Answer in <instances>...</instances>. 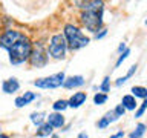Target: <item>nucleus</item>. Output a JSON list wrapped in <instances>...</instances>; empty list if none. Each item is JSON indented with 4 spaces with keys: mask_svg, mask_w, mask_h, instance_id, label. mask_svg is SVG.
Here are the masks:
<instances>
[{
    "mask_svg": "<svg viewBox=\"0 0 147 138\" xmlns=\"http://www.w3.org/2000/svg\"><path fill=\"white\" fill-rule=\"evenodd\" d=\"M63 35H64V39H66L67 49L72 51V52L86 48V46L90 43V37H87L84 32L81 31V28H78L77 25H74V23H66V25L63 26Z\"/></svg>",
    "mask_w": 147,
    "mask_h": 138,
    "instance_id": "obj_1",
    "label": "nucleus"
},
{
    "mask_svg": "<svg viewBox=\"0 0 147 138\" xmlns=\"http://www.w3.org/2000/svg\"><path fill=\"white\" fill-rule=\"evenodd\" d=\"M32 45H34V43H32V40L25 34L16 45L12 46L11 49L8 51V54H9V63H11L12 66H20V64L26 63L28 60H29V57H31Z\"/></svg>",
    "mask_w": 147,
    "mask_h": 138,
    "instance_id": "obj_2",
    "label": "nucleus"
},
{
    "mask_svg": "<svg viewBox=\"0 0 147 138\" xmlns=\"http://www.w3.org/2000/svg\"><path fill=\"white\" fill-rule=\"evenodd\" d=\"M103 14H104V6L90 9V11H81L80 12L81 26L86 28V31L92 32V34H96L100 29H103V25H104Z\"/></svg>",
    "mask_w": 147,
    "mask_h": 138,
    "instance_id": "obj_3",
    "label": "nucleus"
},
{
    "mask_svg": "<svg viewBox=\"0 0 147 138\" xmlns=\"http://www.w3.org/2000/svg\"><path fill=\"white\" fill-rule=\"evenodd\" d=\"M48 55L54 60H64L66 58V54H67V43H66V39H64L63 34H54L52 37L49 39V43H48Z\"/></svg>",
    "mask_w": 147,
    "mask_h": 138,
    "instance_id": "obj_4",
    "label": "nucleus"
},
{
    "mask_svg": "<svg viewBox=\"0 0 147 138\" xmlns=\"http://www.w3.org/2000/svg\"><path fill=\"white\" fill-rule=\"evenodd\" d=\"M64 78H66V74H64V71H61L48 77L37 78V80L32 81V85L38 87V89H58V87H63Z\"/></svg>",
    "mask_w": 147,
    "mask_h": 138,
    "instance_id": "obj_5",
    "label": "nucleus"
},
{
    "mask_svg": "<svg viewBox=\"0 0 147 138\" xmlns=\"http://www.w3.org/2000/svg\"><path fill=\"white\" fill-rule=\"evenodd\" d=\"M48 62H49V55H48V51H46L45 45L40 43V41H35L32 45V52H31V57L28 60V63L32 68H43L48 64Z\"/></svg>",
    "mask_w": 147,
    "mask_h": 138,
    "instance_id": "obj_6",
    "label": "nucleus"
},
{
    "mask_svg": "<svg viewBox=\"0 0 147 138\" xmlns=\"http://www.w3.org/2000/svg\"><path fill=\"white\" fill-rule=\"evenodd\" d=\"M23 35H25V32L17 31V29H12V28L5 29L3 32H0V48L9 51L18 40L22 39Z\"/></svg>",
    "mask_w": 147,
    "mask_h": 138,
    "instance_id": "obj_7",
    "label": "nucleus"
},
{
    "mask_svg": "<svg viewBox=\"0 0 147 138\" xmlns=\"http://www.w3.org/2000/svg\"><path fill=\"white\" fill-rule=\"evenodd\" d=\"M86 100H87V92H74L71 98L67 100V104L72 109H78L86 103Z\"/></svg>",
    "mask_w": 147,
    "mask_h": 138,
    "instance_id": "obj_8",
    "label": "nucleus"
},
{
    "mask_svg": "<svg viewBox=\"0 0 147 138\" xmlns=\"http://www.w3.org/2000/svg\"><path fill=\"white\" fill-rule=\"evenodd\" d=\"M46 123H48L49 126H52L54 129H61L64 124H66V120H64L63 114L51 112V114H48V117H46Z\"/></svg>",
    "mask_w": 147,
    "mask_h": 138,
    "instance_id": "obj_9",
    "label": "nucleus"
},
{
    "mask_svg": "<svg viewBox=\"0 0 147 138\" xmlns=\"http://www.w3.org/2000/svg\"><path fill=\"white\" fill-rule=\"evenodd\" d=\"M84 83H86V80L83 75H71V77L64 78L63 87L64 89H77V87H81Z\"/></svg>",
    "mask_w": 147,
    "mask_h": 138,
    "instance_id": "obj_10",
    "label": "nucleus"
},
{
    "mask_svg": "<svg viewBox=\"0 0 147 138\" xmlns=\"http://www.w3.org/2000/svg\"><path fill=\"white\" fill-rule=\"evenodd\" d=\"M18 89H20V81H18L16 77L6 78V80H3V83H2V91L5 94H16Z\"/></svg>",
    "mask_w": 147,
    "mask_h": 138,
    "instance_id": "obj_11",
    "label": "nucleus"
},
{
    "mask_svg": "<svg viewBox=\"0 0 147 138\" xmlns=\"http://www.w3.org/2000/svg\"><path fill=\"white\" fill-rule=\"evenodd\" d=\"M117 117H115V114H113V110H109V112H106L103 117H101L98 121H96V127L98 129H101V131H103V129H106V127H109L110 124L112 123H115L117 121Z\"/></svg>",
    "mask_w": 147,
    "mask_h": 138,
    "instance_id": "obj_12",
    "label": "nucleus"
},
{
    "mask_svg": "<svg viewBox=\"0 0 147 138\" xmlns=\"http://www.w3.org/2000/svg\"><path fill=\"white\" fill-rule=\"evenodd\" d=\"M123 106L124 109H126V112L127 110H133L135 112L136 108H138V103H136V98L133 95L130 94H126V95H123V98H121V103H119Z\"/></svg>",
    "mask_w": 147,
    "mask_h": 138,
    "instance_id": "obj_13",
    "label": "nucleus"
},
{
    "mask_svg": "<svg viewBox=\"0 0 147 138\" xmlns=\"http://www.w3.org/2000/svg\"><path fill=\"white\" fill-rule=\"evenodd\" d=\"M81 11H90V9H96L100 6H104V2L101 0H92V2H75Z\"/></svg>",
    "mask_w": 147,
    "mask_h": 138,
    "instance_id": "obj_14",
    "label": "nucleus"
},
{
    "mask_svg": "<svg viewBox=\"0 0 147 138\" xmlns=\"http://www.w3.org/2000/svg\"><path fill=\"white\" fill-rule=\"evenodd\" d=\"M52 133H54V127L49 126L48 123H45V124H41L40 127H37L35 137H38V138H49Z\"/></svg>",
    "mask_w": 147,
    "mask_h": 138,
    "instance_id": "obj_15",
    "label": "nucleus"
},
{
    "mask_svg": "<svg viewBox=\"0 0 147 138\" xmlns=\"http://www.w3.org/2000/svg\"><path fill=\"white\" fill-rule=\"evenodd\" d=\"M46 117H48V114H45V112H32L29 115V120L35 127H40L41 124L46 123Z\"/></svg>",
    "mask_w": 147,
    "mask_h": 138,
    "instance_id": "obj_16",
    "label": "nucleus"
},
{
    "mask_svg": "<svg viewBox=\"0 0 147 138\" xmlns=\"http://www.w3.org/2000/svg\"><path fill=\"white\" fill-rule=\"evenodd\" d=\"M146 132H147V124L138 123L136 126H135V129H133V131L129 133V138H142Z\"/></svg>",
    "mask_w": 147,
    "mask_h": 138,
    "instance_id": "obj_17",
    "label": "nucleus"
},
{
    "mask_svg": "<svg viewBox=\"0 0 147 138\" xmlns=\"http://www.w3.org/2000/svg\"><path fill=\"white\" fill-rule=\"evenodd\" d=\"M132 94L135 98H141V100H147V87L146 86H132L130 89Z\"/></svg>",
    "mask_w": 147,
    "mask_h": 138,
    "instance_id": "obj_18",
    "label": "nucleus"
},
{
    "mask_svg": "<svg viewBox=\"0 0 147 138\" xmlns=\"http://www.w3.org/2000/svg\"><path fill=\"white\" fill-rule=\"evenodd\" d=\"M69 108V104H67V100H57V101H54V104H52V110L54 112H64Z\"/></svg>",
    "mask_w": 147,
    "mask_h": 138,
    "instance_id": "obj_19",
    "label": "nucleus"
},
{
    "mask_svg": "<svg viewBox=\"0 0 147 138\" xmlns=\"http://www.w3.org/2000/svg\"><path fill=\"white\" fill-rule=\"evenodd\" d=\"M22 98H23V103H25V106H28V104H31L34 100L38 98V94L31 92V91H26L25 94H22Z\"/></svg>",
    "mask_w": 147,
    "mask_h": 138,
    "instance_id": "obj_20",
    "label": "nucleus"
},
{
    "mask_svg": "<svg viewBox=\"0 0 147 138\" xmlns=\"http://www.w3.org/2000/svg\"><path fill=\"white\" fill-rule=\"evenodd\" d=\"M107 100H109V95L107 94H103V92H95V95H94V104L103 106Z\"/></svg>",
    "mask_w": 147,
    "mask_h": 138,
    "instance_id": "obj_21",
    "label": "nucleus"
},
{
    "mask_svg": "<svg viewBox=\"0 0 147 138\" xmlns=\"http://www.w3.org/2000/svg\"><path fill=\"white\" fill-rule=\"evenodd\" d=\"M98 91L103 92V94H107V92H110V77L106 75L103 78V81H101V85L98 86Z\"/></svg>",
    "mask_w": 147,
    "mask_h": 138,
    "instance_id": "obj_22",
    "label": "nucleus"
},
{
    "mask_svg": "<svg viewBox=\"0 0 147 138\" xmlns=\"http://www.w3.org/2000/svg\"><path fill=\"white\" fill-rule=\"evenodd\" d=\"M129 55H130V48H127V49L124 51L123 54H119V55H118L117 62H115V69H118L119 66H121V64H123V63L127 60V57H129Z\"/></svg>",
    "mask_w": 147,
    "mask_h": 138,
    "instance_id": "obj_23",
    "label": "nucleus"
},
{
    "mask_svg": "<svg viewBox=\"0 0 147 138\" xmlns=\"http://www.w3.org/2000/svg\"><path fill=\"white\" fill-rule=\"evenodd\" d=\"M146 110H147V100H142V103L138 104V108L135 110V118H141Z\"/></svg>",
    "mask_w": 147,
    "mask_h": 138,
    "instance_id": "obj_24",
    "label": "nucleus"
},
{
    "mask_svg": "<svg viewBox=\"0 0 147 138\" xmlns=\"http://www.w3.org/2000/svg\"><path fill=\"white\" fill-rule=\"evenodd\" d=\"M113 114H115V117L119 120L121 117H124V115H126V109H124L121 104H117V106H115V109H113Z\"/></svg>",
    "mask_w": 147,
    "mask_h": 138,
    "instance_id": "obj_25",
    "label": "nucleus"
},
{
    "mask_svg": "<svg viewBox=\"0 0 147 138\" xmlns=\"http://www.w3.org/2000/svg\"><path fill=\"white\" fill-rule=\"evenodd\" d=\"M106 35H107V29H106V28H103V29H100L96 34H94V39H95V40H101V39H104Z\"/></svg>",
    "mask_w": 147,
    "mask_h": 138,
    "instance_id": "obj_26",
    "label": "nucleus"
},
{
    "mask_svg": "<svg viewBox=\"0 0 147 138\" xmlns=\"http://www.w3.org/2000/svg\"><path fill=\"white\" fill-rule=\"evenodd\" d=\"M14 104H16V108H17V109H22V108H25V103H23V98H22V95L16 97V100H14Z\"/></svg>",
    "mask_w": 147,
    "mask_h": 138,
    "instance_id": "obj_27",
    "label": "nucleus"
},
{
    "mask_svg": "<svg viewBox=\"0 0 147 138\" xmlns=\"http://www.w3.org/2000/svg\"><path fill=\"white\" fill-rule=\"evenodd\" d=\"M136 69H138V64H136V63H135V64H132V66L129 68V71H127V74H126V77H127V78L133 77V75H135V72H136Z\"/></svg>",
    "mask_w": 147,
    "mask_h": 138,
    "instance_id": "obj_28",
    "label": "nucleus"
},
{
    "mask_svg": "<svg viewBox=\"0 0 147 138\" xmlns=\"http://www.w3.org/2000/svg\"><path fill=\"white\" fill-rule=\"evenodd\" d=\"M127 80H129V78H127L126 75H124V77H119V78H117V80H115V86H117V87H121Z\"/></svg>",
    "mask_w": 147,
    "mask_h": 138,
    "instance_id": "obj_29",
    "label": "nucleus"
},
{
    "mask_svg": "<svg viewBox=\"0 0 147 138\" xmlns=\"http://www.w3.org/2000/svg\"><path fill=\"white\" fill-rule=\"evenodd\" d=\"M124 137H126V132H124V131H118V132L112 133L109 138H124Z\"/></svg>",
    "mask_w": 147,
    "mask_h": 138,
    "instance_id": "obj_30",
    "label": "nucleus"
},
{
    "mask_svg": "<svg viewBox=\"0 0 147 138\" xmlns=\"http://www.w3.org/2000/svg\"><path fill=\"white\" fill-rule=\"evenodd\" d=\"M126 49H127V45H126V41H123V43H119V46H118V54H123Z\"/></svg>",
    "mask_w": 147,
    "mask_h": 138,
    "instance_id": "obj_31",
    "label": "nucleus"
},
{
    "mask_svg": "<svg viewBox=\"0 0 147 138\" xmlns=\"http://www.w3.org/2000/svg\"><path fill=\"white\" fill-rule=\"evenodd\" d=\"M77 138H89V135H87V132H80L77 135Z\"/></svg>",
    "mask_w": 147,
    "mask_h": 138,
    "instance_id": "obj_32",
    "label": "nucleus"
},
{
    "mask_svg": "<svg viewBox=\"0 0 147 138\" xmlns=\"http://www.w3.org/2000/svg\"><path fill=\"white\" fill-rule=\"evenodd\" d=\"M0 138H11L8 135V133H3V132H0Z\"/></svg>",
    "mask_w": 147,
    "mask_h": 138,
    "instance_id": "obj_33",
    "label": "nucleus"
},
{
    "mask_svg": "<svg viewBox=\"0 0 147 138\" xmlns=\"http://www.w3.org/2000/svg\"><path fill=\"white\" fill-rule=\"evenodd\" d=\"M51 138H58V135H57V133H52V135H51Z\"/></svg>",
    "mask_w": 147,
    "mask_h": 138,
    "instance_id": "obj_34",
    "label": "nucleus"
},
{
    "mask_svg": "<svg viewBox=\"0 0 147 138\" xmlns=\"http://www.w3.org/2000/svg\"><path fill=\"white\" fill-rule=\"evenodd\" d=\"M144 25H146V26H147V18H146V22H144Z\"/></svg>",
    "mask_w": 147,
    "mask_h": 138,
    "instance_id": "obj_35",
    "label": "nucleus"
},
{
    "mask_svg": "<svg viewBox=\"0 0 147 138\" xmlns=\"http://www.w3.org/2000/svg\"><path fill=\"white\" fill-rule=\"evenodd\" d=\"M0 129H2V124H0ZM0 132H2V131H0Z\"/></svg>",
    "mask_w": 147,
    "mask_h": 138,
    "instance_id": "obj_36",
    "label": "nucleus"
}]
</instances>
